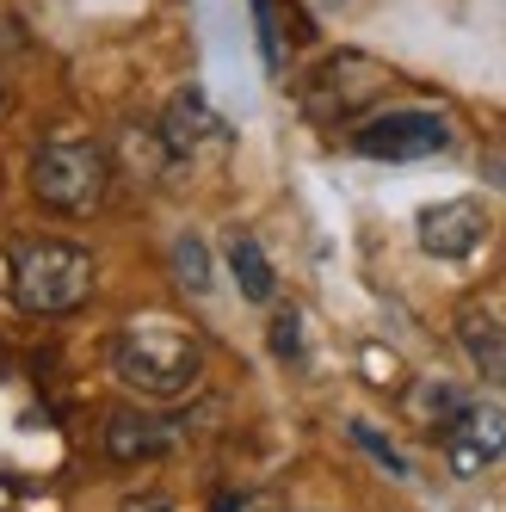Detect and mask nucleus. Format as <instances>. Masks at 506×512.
<instances>
[{"mask_svg":"<svg viewBox=\"0 0 506 512\" xmlns=\"http://www.w3.org/2000/svg\"><path fill=\"white\" fill-rule=\"evenodd\" d=\"M173 272H179V284H186L192 297H204V290H210V253H204L198 235H179L173 241Z\"/></svg>","mask_w":506,"mask_h":512,"instance_id":"obj_12","label":"nucleus"},{"mask_svg":"<svg viewBox=\"0 0 506 512\" xmlns=\"http://www.w3.org/2000/svg\"><path fill=\"white\" fill-rule=\"evenodd\" d=\"M383 87H389V68H383V62L358 56V50H340V56H328V62L309 75L303 112H309L315 124H352Z\"/></svg>","mask_w":506,"mask_h":512,"instance_id":"obj_4","label":"nucleus"},{"mask_svg":"<svg viewBox=\"0 0 506 512\" xmlns=\"http://www.w3.org/2000/svg\"><path fill=\"white\" fill-rule=\"evenodd\" d=\"M161 149L167 155H210V149H229V124L210 112V99L198 87L173 93V105L161 112Z\"/></svg>","mask_w":506,"mask_h":512,"instance_id":"obj_8","label":"nucleus"},{"mask_svg":"<svg viewBox=\"0 0 506 512\" xmlns=\"http://www.w3.org/2000/svg\"><path fill=\"white\" fill-rule=\"evenodd\" d=\"M439 445H445L457 475H476V469L506 457V414L488 408V401H463V414L439 432Z\"/></svg>","mask_w":506,"mask_h":512,"instance_id":"obj_6","label":"nucleus"},{"mask_svg":"<svg viewBox=\"0 0 506 512\" xmlns=\"http://www.w3.org/2000/svg\"><path fill=\"white\" fill-rule=\"evenodd\" d=\"M229 272H235V284H241L247 303H272L278 297L272 260H266V247L253 241V235H229Z\"/></svg>","mask_w":506,"mask_h":512,"instance_id":"obj_11","label":"nucleus"},{"mask_svg":"<svg viewBox=\"0 0 506 512\" xmlns=\"http://www.w3.org/2000/svg\"><path fill=\"white\" fill-rule=\"evenodd\" d=\"M352 438H358V445H365V451H371V457H377V463H383L389 475H408V463H402V451H395V445H383V438H377L371 426H352Z\"/></svg>","mask_w":506,"mask_h":512,"instance_id":"obj_14","label":"nucleus"},{"mask_svg":"<svg viewBox=\"0 0 506 512\" xmlns=\"http://www.w3.org/2000/svg\"><path fill=\"white\" fill-rule=\"evenodd\" d=\"M124 512H173L167 500H124Z\"/></svg>","mask_w":506,"mask_h":512,"instance_id":"obj_17","label":"nucleus"},{"mask_svg":"<svg viewBox=\"0 0 506 512\" xmlns=\"http://www.w3.org/2000/svg\"><path fill=\"white\" fill-rule=\"evenodd\" d=\"M235 512H278V500H235Z\"/></svg>","mask_w":506,"mask_h":512,"instance_id":"obj_18","label":"nucleus"},{"mask_svg":"<svg viewBox=\"0 0 506 512\" xmlns=\"http://www.w3.org/2000/svg\"><path fill=\"white\" fill-rule=\"evenodd\" d=\"M457 340H463L469 364H476V377L506 389V327H500L482 303H469V309L457 315Z\"/></svg>","mask_w":506,"mask_h":512,"instance_id":"obj_9","label":"nucleus"},{"mask_svg":"<svg viewBox=\"0 0 506 512\" xmlns=\"http://www.w3.org/2000/svg\"><path fill=\"white\" fill-rule=\"evenodd\" d=\"M420 247L432 260H469L488 241V210L476 198H451V204H426L420 210Z\"/></svg>","mask_w":506,"mask_h":512,"instance_id":"obj_7","label":"nucleus"},{"mask_svg":"<svg viewBox=\"0 0 506 512\" xmlns=\"http://www.w3.org/2000/svg\"><path fill=\"white\" fill-rule=\"evenodd\" d=\"M297 327H303V321H297L291 309H284V315L272 321V346H278V358H297V352H303V340H297Z\"/></svg>","mask_w":506,"mask_h":512,"instance_id":"obj_16","label":"nucleus"},{"mask_svg":"<svg viewBox=\"0 0 506 512\" xmlns=\"http://www.w3.org/2000/svg\"><path fill=\"white\" fill-rule=\"evenodd\" d=\"M167 445H173L167 420H149V414H112V420H105V457H118V463L161 457Z\"/></svg>","mask_w":506,"mask_h":512,"instance_id":"obj_10","label":"nucleus"},{"mask_svg":"<svg viewBox=\"0 0 506 512\" xmlns=\"http://www.w3.org/2000/svg\"><path fill=\"white\" fill-rule=\"evenodd\" d=\"M414 414H426V420H432V438H439V432L463 414V395H457L451 383H426V395H414Z\"/></svg>","mask_w":506,"mask_h":512,"instance_id":"obj_13","label":"nucleus"},{"mask_svg":"<svg viewBox=\"0 0 506 512\" xmlns=\"http://www.w3.org/2000/svg\"><path fill=\"white\" fill-rule=\"evenodd\" d=\"M112 364H118V377H124L136 395H149V401H179V395L198 389L204 346H198L192 327L173 321V315H136V321L118 327Z\"/></svg>","mask_w":506,"mask_h":512,"instance_id":"obj_1","label":"nucleus"},{"mask_svg":"<svg viewBox=\"0 0 506 512\" xmlns=\"http://www.w3.org/2000/svg\"><path fill=\"white\" fill-rule=\"evenodd\" d=\"M112 186V161L87 136H50L31 161V198L50 216H93Z\"/></svg>","mask_w":506,"mask_h":512,"instance_id":"obj_3","label":"nucleus"},{"mask_svg":"<svg viewBox=\"0 0 506 512\" xmlns=\"http://www.w3.org/2000/svg\"><path fill=\"white\" fill-rule=\"evenodd\" d=\"M7 284L25 315H68L93 297V253L81 241H13Z\"/></svg>","mask_w":506,"mask_h":512,"instance_id":"obj_2","label":"nucleus"},{"mask_svg":"<svg viewBox=\"0 0 506 512\" xmlns=\"http://www.w3.org/2000/svg\"><path fill=\"white\" fill-rule=\"evenodd\" d=\"M494 179H500V186H506V155H500V161H494Z\"/></svg>","mask_w":506,"mask_h":512,"instance_id":"obj_19","label":"nucleus"},{"mask_svg":"<svg viewBox=\"0 0 506 512\" xmlns=\"http://www.w3.org/2000/svg\"><path fill=\"white\" fill-rule=\"evenodd\" d=\"M253 19H260V56H266V68H278V19H272V0H253Z\"/></svg>","mask_w":506,"mask_h":512,"instance_id":"obj_15","label":"nucleus"},{"mask_svg":"<svg viewBox=\"0 0 506 512\" xmlns=\"http://www.w3.org/2000/svg\"><path fill=\"white\" fill-rule=\"evenodd\" d=\"M352 149L371 161H426L451 149V118L445 112H377L352 130Z\"/></svg>","mask_w":506,"mask_h":512,"instance_id":"obj_5","label":"nucleus"}]
</instances>
